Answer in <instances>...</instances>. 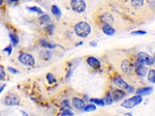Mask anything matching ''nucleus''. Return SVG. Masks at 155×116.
Masks as SVG:
<instances>
[{"mask_svg":"<svg viewBox=\"0 0 155 116\" xmlns=\"http://www.w3.org/2000/svg\"><path fill=\"white\" fill-rule=\"evenodd\" d=\"M71 8L77 13H83L86 10V2L85 0H71L70 2Z\"/></svg>","mask_w":155,"mask_h":116,"instance_id":"39448f33","label":"nucleus"},{"mask_svg":"<svg viewBox=\"0 0 155 116\" xmlns=\"http://www.w3.org/2000/svg\"><path fill=\"white\" fill-rule=\"evenodd\" d=\"M46 79H48V81H49L50 83H55V82H56V79H55L54 76L52 75V74H48V75H46Z\"/></svg>","mask_w":155,"mask_h":116,"instance_id":"cd10ccee","label":"nucleus"},{"mask_svg":"<svg viewBox=\"0 0 155 116\" xmlns=\"http://www.w3.org/2000/svg\"><path fill=\"white\" fill-rule=\"evenodd\" d=\"M72 105L75 106V108L79 109V110H84L85 107H86L85 102L83 101V100H81V98H72Z\"/></svg>","mask_w":155,"mask_h":116,"instance_id":"9d476101","label":"nucleus"},{"mask_svg":"<svg viewBox=\"0 0 155 116\" xmlns=\"http://www.w3.org/2000/svg\"><path fill=\"white\" fill-rule=\"evenodd\" d=\"M40 45L44 47V48H48V49H53V48H55V47H56V45L50 44V43H48L46 41H41Z\"/></svg>","mask_w":155,"mask_h":116,"instance_id":"6ab92c4d","label":"nucleus"},{"mask_svg":"<svg viewBox=\"0 0 155 116\" xmlns=\"http://www.w3.org/2000/svg\"><path fill=\"white\" fill-rule=\"evenodd\" d=\"M124 90H125V91H127V92H128V93L135 92V89H134V87H133V86H130V85H128V84H127V85H126V87L124 88Z\"/></svg>","mask_w":155,"mask_h":116,"instance_id":"a878e982","label":"nucleus"},{"mask_svg":"<svg viewBox=\"0 0 155 116\" xmlns=\"http://www.w3.org/2000/svg\"><path fill=\"white\" fill-rule=\"evenodd\" d=\"M148 81L151 83H154L155 84V70H150L149 73H148Z\"/></svg>","mask_w":155,"mask_h":116,"instance_id":"f3484780","label":"nucleus"},{"mask_svg":"<svg viewBox=\"0 0 155 116\" xmlns=\"http://www.w3.org/2000/svg\"><path fill=\"white\" fill-rule=\"evenodd\" d=\"M9 39H10V41H11V43H13V46H17L18 45V37H17V35L16 34H13V33H10L9 34Z\"/></svg>","mask_w":155,"mask_h":116,"instance_id":"4be33fe9","label":"nucleus"},{"mask_svg":"<svg viewBox=\"0 0 155 116\" xmlns=\"http://www.w3.org/2000/svg\"><path fill=\"white\" fill-rule=\"evenodd\" d=\"M102 31L103 33H106V35H114V34L116 33V30L111 25H108V24H104L102 26Z\"/></svg>","mask_w":155,"mask_h":116,"instance_id":"4468645a","label":"nucleus"},{"mask_svg":"<svg viewBox=\"0 0 155 116\" xmlns=\"http://www.w3.org/2000/svg\"><path fill=\"white\" fill-rule=\"evenodd\" d=\"M87 63L91 67H93V69H98V67L100 66V62H99L98 59H96L95 57H89L87 59Z\"/></svg>","mask_w":155,"mask_h":116,"instance_id":"f8f14e48","label":"nucleus"},{"mask_svg":"<svg viewBox=\"0 0 155 116\" xmlns=\"http://www.w3.org/2000/svg\"><path fill=\"white\" fill-rule=\"evenodd\" d=\"M137 62L139 63H142L144 65H152L154 63V58L148 55L147 53H145V52H140L137 53Z\"/></svg>","mask_w":155,"mask_h":116,"instance_id":"7ed1b4c3","label":"nucleus"},{"mask_svg":"<svg viewBox=\"0 0 155 116\" xmlns=\"http://www.w3.org/2000/svg\"><path fill=\"white\" fill-rule=\"evenodd\" d=\"M28 9H29V10H31V12H35V13L42 15V10H41L39 7H37V6H33V7H28Z\"/></svg>","mask_w":155,"mask_h":116,"instance_id":"bb28decb","label":"nucleus"},{"mask_svg":"<svg viewBox=\"0 0 155 116\" xmlns=\"http://www.w3.org/2000/svg\"><path fill=\"white\" fill-rule=\"evenodd\" d=\"M75 32L80 37H87L91 33V27L86 22H79L75 26Z\"/></svg>","mask_w":155,"mask_h":116,"instance_id":"f257e3e1","label":"nucleus"},{"mask_svg":"<svg viewBox=\"0 0 155 116\" xmlns=\"http://www.w3.org/2000/svg\"><path fill=\"white\" fill-rule=\"evenodd\" d=\"M91 46H93V47H95L96 46V43H92V44H90Z\"/></svg>","mask_w":155,"mask_h":116,"instance_id":"f704fd0d","label":"nucleus"},{"mask_svg":"<svg viewBox=\"0 0 155 116\" xmlns=\"http://www.w3.org/2000/svg\"><path fill=\"white\" fill-rule=\"evenodd\" d=\"M84 110H85V111H87V112L88 111H95L96 106H95V105H92V104H91V105H88V106H86Z\"/></svg>","mask_w":155,"mask_h":116,"instance_id":"393cba45","label":"nucleus"},{"mask_svg":"<svg viewBox=\"0 0 155 116\" xmlns=\"http://www.w3.org/2000/svg\"><path fill=\"white\" fill-rule=\"evenodd\" d=\"M4 51H5V52H7L8 54H10V53H11V47L9 46V47H7V48H5Z\"/></svg>","mask_w":155,"mask_h":116,"instance_id":"473e14b6","label":"nucleus"},{"mask_svg":"<svg viewBox=\"0 0 155 116\" xmlns=\"http://www.w3.org/2000/svg\"><path fill=\"white\" fill-rule=\"evenodd\" d=\"M8 71H9L10 73H13V74H18L19 71L15 70V69H13V67H8Z\"/></svg>","mask_w":155,"mask_h":116,"instance_id":"2f4dec72","label":"nucleus"},{"mask_svg":"<svg viewBox=\"0 0 155 116\" xmlns=\"http://www.w3.org/2000/svg\"><path fill=\"white\" fill-rule=\"evenodd\" d=\"M20 103V98L19 96L13 93V94H9L5 98V101L4 104L5 105H7V106H16V105H19Z\"/></svg>","mask_w":155,"mask_h":116,"instance_id":"423d86ee","label":"nucleus"},{"mask_svg":"<svg viewBox=\"0 0 155 116\" xmlns=\"http://www.w3.org/2000/svg\"><path fill=\"white\" fill-rule=\"evenodd\" d=\"M8 1H10V2H16V1H18V0H8Z\"/></svg>","mask_w":155,"mask_h":116,"instance_id":"c9c22d12","label":"nucleus"},{"mask_svg":"<svg viewBox=\"0 0 155 116\" xmlns=\"http://www.w3.org/2000/svg\"><path fill=\"white\" fill-rule=\"evenodd\" d=\"M19 61L25 65H28V66H33L35 64V60H34L33 56L28 53H21L19 55Z\"/></svg>","mask_w":155,"mask_h":116,"instance_id":"20e7f679","label":"nucleus"},{"mask_svg":"<svg viewBox=\"0 0 155 116\" xmlns=\"http://www.w3.org/2000/svg\"><path fill=\"white\" fill-rule=\"evenodd\" d=\"M100 20L102 21V22H103L104 24L111 25V24H113V22H114V17L111 15V14L106 13V14H103V15H101Z\"/></svg>","mask_w":155,"mask_h":116,"instance_id":"9b49d317","label":"nucleus"},{"mask_svg":"<svg viewBox=\"0 0 155 116\" xmlns=\"http://www.w3.org/2000/svg\"><path fill=\"white\" fill-rule=\"evenodd\" d=\"M4 87H5V84H3V85L0 86V93H1V91H2L3 89H4Z\"/></svg>","mask_w":155,"mask_h":116,"instance_id":"72a5a7b5","label":"nucleus"},{"mask_svg":"<svg viewBox=\"0 0 155 116\" xmlns=\"http://www.w3.org/2000/svg\"><path fill=\"white\" fill-rule=\"evenodd\" d=\"M114 84H115L116 86H118V87H120V88H125L127 85V83L125 82V81H124L120 76H117V77L114 78Z\"/></svg>","mask_w":155,"mask_h":116,"instance_id":"ddd939ff","label":"nucleus"},{"mask_svg":"<svg viewBox=\"0 0 155 116\" xmlns=\"http://www.w3.org/2000/svg\"><path fill=\"white\" fill-rule=\"evenodd\" d=\"M132 69H133V65L130 63V61L127 59L123 60L121 63V70L123 73H125V74H130V73L132 72Z\"/></svg>","mask_w":155,"mask_h":116,"instance_id":"6e6552de","label":"nucleus"},{"mask_svg":"<svg viewBox=\"0 0 155 116\" xmlns=\"http://www.w3.org/2000/svg\"><path fill=\"white\" fill-rule=\"evenodd\" d=\"M132 7L134 8H141L142 6H144L145 0H130Z\"/></svg>","mask_w":155,"mask_h":116,"instance_id":"dca6fc26","label":"nucleus"},{"mask_svg":"<svg viewBox=\"0 0 155 116\" xmlns=\"http://www.w3.org/2000/svg\"><path fill=\"white\" fill-rule=\"evenodd\" d=\"M62 106H63V108H64V107L66 106L68 109H70L69 103H68V101H67V100H66V101H63V102H62Z\"/></svg>","mask_w":155,"mask_h":116,"instance_id":"7c9ffc66","label":"nucleus"},{"mask_svg":"<svg viewBox=\"0 0 155 116\" xmlns=\"http://www.w3.org/2000/svg\"><path fill=\"white\" fill-rule=\"evenodd\" d=\"M111 94H112V98H113L114 101H119V100H121V98H123L124 96H126V93L124 92L123 90H120V89L113 90L111 92Z\"/></svg>","mask_w":155,"mask_h":116,"instance_id":"1a4fd4ad","label":"nucleus"},{"mask_svg":"<svg viewBox=\"0 0 155 116\" xmlns=\"http://www.w3.org/2000/svg\"><path fill=\"white\" fill-rule=\"evenodd\" d=\"M135 73H137V75L140 76V77H145V76L147 75L148 70L144 64L137 62V64H135Z\"/></svg>","mask_w":155,"mask_h":116,"instance_id":"0eeeda50","label":"nucleus"},{"mask_svg":"<svg viewBox=\"0 0 155 116\" xmlns=\"http://www.w3.org/2000/svg\"><path fill=\"white\" fill-rule=\"evenodd\" d=\"M90 102L96 104V105H99V106H103L104 105L103 100H99V98H90Z\"/></svg>","mask_w":155,"mask_h":116,"instance_id":"5701e85b","label":"nucleus"},{"mask_svg":"<svg viewBox=\"0 0 155 116\" xmlns=\"http://www.w3.org/2000/svg\"><path fill=\"white\" fill-rule=\"evenodd\" d=\"M146 33H147V32L145 30H139V31H133V32H132L133 35H140V34H141V35H144V34Z\"/></svg>","mask_w":155,"mask_h":116,"instance_id":"c85d7f7f","label":"nucleus"},{"mask_svg":"<svg viewBox=\"0 0 155 116\" xmlns=\"http://www.w3.org/2000/svg\"><path fill=\"white\" fill-rule=\"evenodd\" d=\"M1 3H2V0H0V4H1Z\"/></svg>","mask_w":155,"mask_h":116,"instance_id":"e433bc0d","label":"nucleus"},{"mask_svg":"<svg viewBox=\"0 0 155 116\" xmlns=\"http://www.w3.org/2000/svg\"><path fill=\"white\" fill-rule=\"evenodd\" d=\"M153 90L152 87H144V88H140V89H137V91H135V93H137V96H146V94H149V93H151Z\"/></svg>","mask_w":155,"mask_h":116,"instance_id":"2eb2a0df","label":"nucleus"},{"mask_svg":"<svg viewBox=\"0 0 155 116\" xmlns=\"http://www.w3.org/2000/svg\"><path fill=\"white\" fill-rule=\"evenodd\" d=\"M104 104H106V105H111L112 103L114 102V100H113V98H112V94L111 93H108V96L104 98Z\"/></svg>","mask_w":155,"mask_h":116,"instance_id":"412c9836","label":"nucleus"},{"mask_svg":"<svg viewBox=\"0 0 155 116\" xmlns=\"http://www.w3.org/2000/svg\"><path fill=\"white\" fill-rule=\"evenodd\" d=\"M73 113L70 111L69 109H66V108H62V112L60 114V116H72Z\"/></svg>","mask_w":155,"mask_h":116,"instance_id":"aec40b11","label":"nucleus"},{"mask_svg":"<svg viewBox=\"0 0 155 116\" xmlns=\"http://www.w3.org/2000/svg\"><path fill=\"white\" fill-rule=\"evenodd\" d=\"M39 20H40V22L41 23H48V22H50V17L48 15H42L39 18Z\"/></svg>","mask_w":155,"mask_h":116,"instance_id":"b1692460","label":"nucleus"},{"mask_svg":"<svg viewBox=\"0 0 155 116\" xmlns=\"http://www.w3.org/2000/svg\"><path fill=\"white\" fill-rule=\"evenodd\" d=\"M5 77V73H4V70H3L2 66H0V81L2 80L3 78Z\"/></svg>","mask_w":155,"mask_h":116,"instance_id":"c756f323","label":"nucleus"},{"mask_svg":"<svg viewBox=\"0 0 155 116\" xmlns=\"http://www.w3.org/2000/svg\"><path fill=\"white\" fill-rule=\"evenodd\" d=\"M142 101H143L142 96H134L132 98H128V100H125L121 104V106L125 109H132L135 106H137V105H140V104L142 103Z\"/></svg>","mask_w":155,"mask_h":116,"instance_id":"f03ea898","label":"nucleus"},{"mask_svg":"<svg viewBox=\"0 0 155 116\" xmlns=\"http://www.w3.org/2000/svg\"><path fill=\"white\" fill-rule=\"evenodd\" d=\"M52 13L54 14L56 17H58V18L61 17V12H60L59 7L56 6V5H53V6H52Z\"/></svg>","mask_w":155,"mask_h":116,"instance_id":"a211bd4d","label":"nucleus"}]
</instances>
